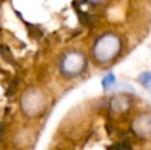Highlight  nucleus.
Masks as SVG:
<instances>
[{"label": "nucleus", "instance_id": "obj_1", "mask_svg": "<svg viewBox=\"0 0 151 150\" xmlns=\"http://www.w3.org/2000/svg\"><path fill=\"white\" fill-rule=\"evenodd\" d=\"M121 49V41L118 36L107 33L101 36L93 47V55L99 63H107L118 55Z\"/></svg>", "mask_w": 151, "mask_h": 150}, {"label": "nucleus", "instance_id": "obj_2", "mask_svg": "<svg viewBox=\"0 0 151 150\" xmlns=\"http://www.w3.org/2000/svg\"><path fill=\"white\" fill-rule=\"evenodd\" d=\"M45 101L42 94L37 89H29L21 98V109L29 117H35L44 110Z\"/></svg>", "mask_w": 151, "mask_h": 150}, {"label": "nucleus", "instance_id": "obj_3", "mask_svg": "<svg viewBox=\"0 0 151 150\" xmlns=\"http://www.w3.org/2000/svg\"><path fill=\"white\" fill-rule=\"evenodd\" d=\"M83 68H85V57L80 52H69L61 58L60 69L65 76L74 77L80 74Z\"/></svg>", "mask_w": 151, "mask_h": 150}, {"label": "nucleus", "instance_id": "obj_4", "mask_svg": "<svg viewBox=\"0 0 151 150\" xmlns=\"http://www.w3.org/2000/svg\"><path fill=\"white\" fill-rule=\"evenodd\" d=\"M133 130L139 137H151V116H142L133 124Z\"/></svg>", "mask_w": 151, "mask_h": 150}, {"label": "nucleus", "instance_id": "obj_5", "mask_svg": "<svg viewBox=\"0 0 151 150\" xmlns=\"http://www.w3.org/2000/svg\"><path fill=\"white\" fill-rule=\"evenodd\" d=\"M139 82L151 93V72H145L139 76Z\"/></svg>", "mask_w": 151, "mask_h": 150}, {"label": "nucleus", "instance_id": "obj_6", "mask_svg": "<svg viewBox=\"0 0 151 150\" xmlns=\"http://www.w3.org/2000/svg\"><path fill=\"white\" fill-rule=\"evenodd\" d=\"M113 82H114V76H113V74H107V76L102 80V85H104L105 88H109Z\"/></svg>", "mask_w": 151, "mask_h": 150}]
</instances>
